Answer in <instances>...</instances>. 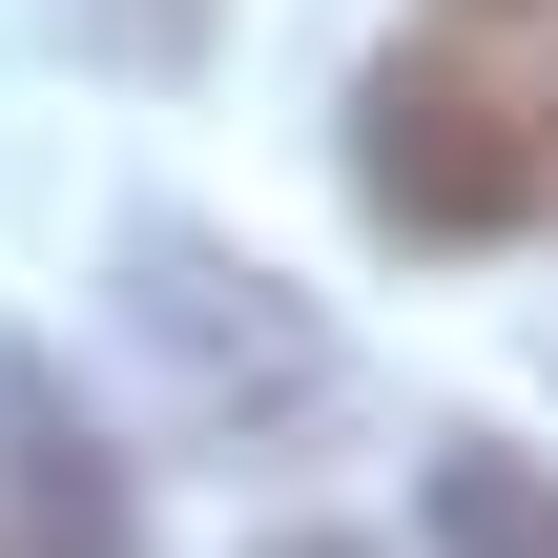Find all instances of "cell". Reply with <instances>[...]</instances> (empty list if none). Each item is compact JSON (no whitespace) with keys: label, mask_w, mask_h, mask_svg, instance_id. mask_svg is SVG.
Segmentation results:
<instances>
[{"label":"cell","mask_w":558,"mask_h":558,"mask_svg":"<svg viewBox=\"0 0 558 558\" xmlns=\"http://www.w3.org/2000/svg\"><path fill=\"white\" fill-rule=\"evenodd\" d=\"M352 186L373 228L414 248H497L558 207V83H497V62H373L352 83Z\"/></svg>","instance_id":"cell-1"},{"label":"cell","mask_w":558,"mask_h":558,"mask_svg":"<svg viewBox=\"0 0 558 558\" xmlns=\"http://www.w3.org/2000/svg\"><path fill=\"white\" fill-rule=\"evenodd\" d=\"M124 331L186 373V414H311V393H331V331H311L269 269L186 248V228H145V248H124Z\"/></svg>","instance_id":"cell-2"},{"label":"cell","mask_w":558,"mask_h":558,"mask_svg":"<svg viewBox=\"0 0 558 558\" xmlns=\"http://www.w3.org/2000/svg\"><path fill=\"white\" fill-rule=\"evenodd\" d=\"M0 538H21V558H124V538H145L124 476H104V435L41 393V352H0Z\"/></svg>","instance_id":"cell-3"},{"label":"cell","mask_w":558,"mask_h":558,"mask_svg":"<svg viewBox=\"0 0 558 558\" xmlns=\"http://www.w3.org/2000/svg\"><path fill=\"white\" fill-rule=\"evenodd\" d=\"M435 558H558V476L497 456V435H456L435 456Z\"/></svg>","instance_id":"cell-4"},{"label":"cell","mask_w":558,"mask_h":558,"mask_svg":"<svg viewBox=\"0 0 558 558\" xmlns=\"http://www.w3.org/2000/svg\"><path fill=\"white\" fill-rule=\"evenodd\" d=\"M186 21H207V0H104V41H124V62H166Z\"/></svg>","instance_id":"cell-5"},{"label":"cell","mask_w":558,"mask_h":558,"mask_svg":"<svg viewBox=\"0 0 558 558\" xmlns=\"http://www.w3.org/2000/svg\"><path fill=\"white\" fill-rule=\"evenodd\" d=\"M269 558H373V538H269Z\"/></svg>","instance_id":"cell-6"}]
</instances>
